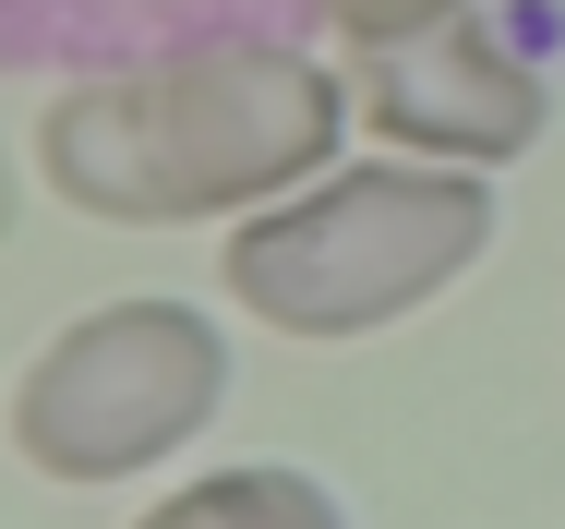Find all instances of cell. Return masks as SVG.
<instances>
[{
    "label": "cell",
    "mask_w": 565,
    "mask_h": 529,
    "mask_svg": "<svg viewBox=\"0 0 565 529\" xmlns=\"http://www.w3.org/2000/svg\"><path fill=\"white\" fill-rule=\"evenodd\" d=\"M349 85L301 49L265 36H193L157 61H120L61 85L36 120L49 193L120 229H181V216H253L338 169Z\"/></svg>",
    "instance_id": "cell-1"
},
{
    "label": "cell",
    "mask_w": 565,
    "mask_h": 529,
    "mask_svg": "<svg viewBox=\"0 0 565 529\" xmlns=\"http://www.w3.org/2000/svg\"><path fill=\"white\" fill-rule=\"evenodd\" d=\"M493 241V181L457 157H361L228 229V301L277 337H373L446 301Z\"/></svg>",
    "instance_id": "cell-2"
},
{
    "label": "cell",
    "mask_w": 565,
    "mask_h": 529,
    "mask_svg": "<svg viewBox=\"0 0 565 529\" xmlns=\"http://www.w3.org/2000/svg\"><path fill=\"white\" fill-rule=\"evenodd\" d=\"M217 398H228V337L193 301H109L24 361L12 445L49 482H132L217 422Z\"/></svg>",
    "instance_id": "cell-3"
},
{
    "label": "cell",
    "mask_w": 565,
    "mask_h": 529,
    "mask_svg": "<svg viewBox=\"0 0 565 529\" xmlns=\"http://www.w3.org/2000/svg\"><path fill=\"white\" fill-rule=\"evenodd\" d=\"M361 108L397 157H457V169H505L542 145V73L505 36H481L469 12L361 49Z\"/></svg>",
    "instance_id": "cell-4"
},
{
    "label": "cell",
    "mask_w": 565,
    "mask_h": 529,
    "mask_svg": "<svg viewBox=\"0 0 565 529\" xmlns=\"http://www.w3.org/2000/svg\"><path fill=\"white\" fill-rule=\"evenodd\" d=\"M132 529H349V518H338V494H326L313 469L253 457V469H205V482H181L169 506H145Z\"/></svg>",
    "instance_id": "cell-5"
},
{
    "label": "cell",
    "mask_w": 565,
    "mask_h": 529,
    "mask_svg": "<svg viewBox=\"0 0 565 529\" xmlns=\"http://www.w3.org/2000/svg\"><path fill=\"white\" fill-rule=\"evenodd\" d=\"M326 24H338L349 49H385V36H422V24H446V12H469V0H313Z\"/></svg>",
    "instance_id": "cell-6"
},
{
    "label": "cell",
    "mask_w": 565,
    "mask_h": 529,
    "mask_svg": "<svg viewBox=\"0 0 565 529\" xmlns=\"http://www.w3.org/2000/svg\"><path fill=\"white\" fill-rule=\"evenodd\" d=\"M0 229H12V169H0Z\"/></svg>",
    "instance_id": "cell-7"
}]
</instances>
